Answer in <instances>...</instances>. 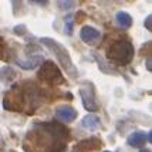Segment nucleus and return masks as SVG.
<instances>
[{"label": "nucleus", "instance_id": "1", "mask_svg": "<svg viewBox=\"0 0 152 152\" xmlns=\"http://www.w3.org/2000/svg\"><path fill=\"white\" fill-rule=\"evenodd\" d=\"M70 131L58 122H36L27 134V141L40 152H64Z\"/></svg>", "mask_w": 152, "mask_h": 152}, {"label": "nucleus", "instance_id": "2", "mask_svg": "<svg viewBox=\"0 0 152 152\" xmlns=\"http://www.w3.org/2000/svg\"><path fill=\"white\" fill-rule=\"evenodd\" d=\"M40 43L46 47L47 50H50L54 54V57L57 58L60 66L66 70L68 77H71L73 80H75L78 77V70H77V67L74 66L71 56L68 53V50L61 43H58L57 40H54V39H50V37H41Z\"/></svg>", "mask_w": 152, "mask_h": 152}, {"label": "nucleus", "instance_id": "3", "mask_svg": "<svg viewBox=\"0 0 152 152\" xmlns=\"http://www.w3.org/2000/svg\"><path fill=\"white\" fill-rule=\"evenodd\" d=\"M107 57L118 66H126L134 58V46L129 40L113 41L107 48Z\"/></svg>", "mask_w": 152, "mask_h": 152}, {"label": "nucleus", "instance_id": "4", "mask_svg": "<svg viewBox=\"0 0 152 152\" xmlns=\"http://www.w3.org/2000/svg\"><path fill=\"white\" fill-rule=\"evenodd\" d=\"M37 77L40 80H43L44 83L50 84V86H60L64 84V77L60 71V68L53 61H44L41 67H40Z\"/></svg>", "mask_w": 152, "mask_h": 152}, {"label": "nucleus", "instance_id": "5", "mask_svg": "<svg viewBox=\"0 0 152 152\" xmlns=\"http://www.w3.org/2000/svg\"><path fill=\"white\" fill-rule=\"evenodd\" d=\"M3 107H4V110L14 111V113H20L24 110V99H23V91H21L20 84L13 86L4 94Z\"/></svg>", "mask_w": 152, "mask_h": 152}, {"label": "nucleus", "instance_id": "6", "mask_svg": "<svg viewBox=\"0 0 152 152\" xmlns=\"http://www.w3.org/2000/svg\"><path fill=\"white\" fill-rule=\"evenodd\" d=\"M80 97H81V101H83V105L87 111L90 113H95L98 111V101H97V93H95V87H94L93 83L90 81H83L80 84Z\"/></svg>", "mask_w": 152, "mask_h": 152}, {"label": "nucleus", "instance_id": "7", "mask_svg": "<svg viewBox=\"0 0 152 152\" xmlns=\"http://www.w3.org/2000/svg\"><path fill=\"white\" fill-rule=\"evenodd\" d=\"M80 39L88 46H95L101 40V31L93 26H84L80 31Z\"/></svg>", "mask_w": 152, "mask_h": 152}, {"label": "nucleus", "instance_id": "8", "mask_svg": "<svg viewBox=\"0 0 152 152\" xmlns=\"http://www.w3.org/2000/svg\"><path fill=\"white\" fill-rule=\"evenodd\" d=\"M78 113L71 105H60L56 108V118L61 122H73Z\"/></svg>", "mask_w": 152, "mask_h": 152}, {"label": "nucleus", "instance_id": "9", "mask_svg": "<svg viewBox=\"0 0 152 152\" xmlns=\"http://www.w3.org/2000/svg\"><path fill=\"white\" fill-rule=\"evenodd\" d=\"M43 61H44V57H43V54L41 53H37V54L31 53V56L27 54L26 60H16L17 66H20L21 68H24V70H31V68H34V67L41 66Z\"/></svg>", "mask_w": 152, "mask_h": 152}, {"label": "nucleus", "instance_id": "10", "mask_svg": "<svg viewBox=\"0 0 152 152\" xmlns=\"http://www.w3.org/2000/svg\"><path fill=\"white\" fill-rule=\"evenodd\" d=\"M146 142V134L142 131H135V132L129 134L126 138V144L132 148H141L142 145H145Z\"/></svg>", "mask_w": 152, "mask_h": 152}, {"label": "nucleus", "instance_id": "11", "mask_svg": "<svg viewBox=\"0 0 152 152\" xmlns=\"http://www.w3.org/2000/svg\"><path fill=\"white\" fill-rule=\"evenodd\" d=\"M80 149H83L84 152H88V151H97L99 149L101 146H102V142H101V139L95 138V137H90L88 139H84V141H81L78 145H77Z\"/></svg>", "mask_w": 152, "mask_h": 152}, {"label": "nucleus", "instance_id": "12", "mask_svg": "<svg viewBox=\"0 0 152 152\" xmlns=\"http://www.w3.org/2000/svg\"><path fill=\"white\" fill-rule=\"evenodd\" d=\"M81 125L84 126L86 129H88V131H97L101 126V119L97 115H94V114H87L86 117L83 118V121H81Z\"/></svg>", "mask_w": 152, "mask_h": 152}, {"label": "nucleus", "instance_id": "13", "mask_svg": "<svg viewBox=\"0 0 152 152\" xmlns=\"http://www.w3.org/2000/svg\"><path fill=\"white\" fill-rule=\"evenodd\" d=\"M115 23L121 28H129L132 26V17H131V14H128L126 12H118L115 14Z\"/></svg>", "mask_w": 152, "mask_h": 152}, {"label": "nucleus", "instance_id": "14", "mask_svg": "<svg viewBox=\"0 0 152 152\" xmlns=\"http://www.w3.org/2000/svg\"><path fill=\"white\" fill-rule=\"evenodd\" d=\"M73 14H67L66 19H64V27H66V33L68 36L73 34V28H74V20H73Z\"/></svg>", "mask_w": 152, "mask_h": 152}, {"label": "nucleus", "instance_id": "15", "mask_svg": "<svg viewBox=\"0 0 152 152\" xmlns=\"http://www.w3.org/2000/svg\"><path fill=\"white\" fill-rule=\"evenodd\" d=\"M9 48H7L6 40L0 36V60H9Z\"/></svg>", "mask_w": 152, "mask_h": 152}, {"label": "nucleus", "instance_id": "16", "mask_svg": "<svg viewBox=\"0 0 152 152\" xmlns=\"http://www.w3.org/2000/svg\"><path fill=\"white\" fill-rule=\"evenodd\" d=\"M57 6L61 9V10H68L71 7L75 6V1H57Z\"/></svg>", "mask_w": 152, "mask_h": 152}, {"label": "nucleus", "instance_id": "17", "mask_svg": "<svg viewBox=\"0 0 152 152\" xmlns=\"http://www.w3.org/2000/svg\"><path fill=\"white\" fill-rule=\"evenodd\" d=\"M13 31H14V34H17V36H24V34H26V31H27V28H26V26H24V24H20V26L14 27Z\"/></svg>", "mask_w": 152, "mask_h": 152}, {"label": "nucleus", "instance_id": "18", "mask_svg": "<svg viewBox=\"0 0 152 152\" xmlns=\"http://www.w3.org/2000/svg\"><path fill=\"white\" fill-rule=\"evenodd\" d=\"M151 20H152V16L151 14H148V16H146V19H145V27H146V30H148V31H151L152 30Z\"/></svg>", "mask_w": 152, "mask_h": 152}, {"label": "nucleus", "instance_id": "19", "mask_svg": "<svg viewBox=\"0 0 152 152\" xmlns=\"http://www.w3.org/2000/svg\"><path fill=\"white\" fill-rule=\"evenodd\" d=\"M75 21H74V23H83V21H84V19H86V14L83 13V12H78V13H77V16H75Z\"/></svg>", "mask_w": 152, "mask_h": 152}, {"label": "nucleus", "instance_id": "20", "mask_svg": "<svg viewBox=\"0 0 152 152\" xmlns=\"http://www.w3.org/2000/svg\"><path fill=\"white\" fill-rule=\"evenodd\" d=\"M151 56H148V58H146V68H148V71H151L152 70V66H151Z\"/></svg>", "mask_w": 152, "mask_h": 152}, {"label": "nucleus", "instance_id": "21", "mask_svg": "<svg viewBox=\"0 0 152 152\" xmlns=\"http://www.w3.org/2000/svg\"><path fill=\"white\" fill-rule=\"evenodd\" d=\"M151 139H152V135H151V132H148L146 134V141H148V142H151Z\"/></svg>", "mask_w": 152, "mask_h": 152}, {"label": "nucleus", "instance_id": "22", "mask_svg": "<svg viewBox=\"0 0 152 152\" xmlns=\"http://www.w3.org/2000/svg\"><path fill=\"white\" fill-rule=\"evenodd\" d=\"M73 152H84V151H83V149H80L78 146H75V148H74V151H73Z\"/></svg>", "mask_w": 152, "mask_h": 152}, {"label": "nucleus", "instance_id": "23", "mask_svg": "<svg viewBox=\"0 0 152 152\" xmlns=\"http://www.w3.org/2000/svg\"><path fill=\"white\" fill-rule=\"evenodd\" d=\"M141 152H151V149H149V148H145V149H141Z\"/></svg>", "mask_w": 152, "mask_h": 152}, {"label": "nucleus", "instance_id": "24", "mask_svg": "<svg viewBox=\"0 0 152 152\" xmlns=\"http://www.w3.org/2000/svg\"><path fill=\"white\" fill-rule=\"evenodd\" d=\"M0 152H3V151H1V149H0Z\"/></svg>", "mask_w": 152, "mask_h": 152}, {"label": "nucleus", "instance_id": "25", "mask_svg": "<svg viewBox=\"0 0 152 152\" xmlns=\"http://www.w3.org/2000/svg\"><path fill=\"white\" fill-rule=\"evenodd\" d=\"M105 152H110V151H105Z\"/></svg>", "mask_w": 152, "mask_h": 152}]
</instances>
